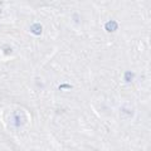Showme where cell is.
<instances>
[{
  "instance_id": "1",
  "label": "cell",
  "mask_w": 151,
  "mask_h": 151,
  "mask_svg": "<svg viewBox=\"0 0 151 151\" xmlns=\"http://www.w3.org/2000/svg\"><path fill=\"white\" fill-rule=\"evenodd\" d=\"M25 119H27L25 112H23L22 110H15L10 116L9 125H10V127H13V129H20V127H23V125H24Z\"/></svg>"
}]
</instances>
